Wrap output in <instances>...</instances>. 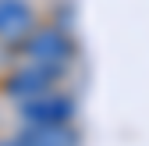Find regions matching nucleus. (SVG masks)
<instances>
[{
    "label": "nucleus",
    "mask_w": 149,
    "mask_h": 146,
    "mask_svg": "<svg viewBox=\"0 0 149 146\" xmlns=\"http://www.w3.org/2000/svg\"><path fill=\"white\" fill-rule=\"evenodd\" d=\"M22 53L36 64H71V53L74 43L71 36L57 25H46V29H32L22 43Z\"/></svg>",
    "instance_id": "obj_1"
},
{
    "label": "nucleus",
    "mask_w": 149,
    "mask_h": 146,
    "mask_svg": "<svg viewBox=\"0 0 149 146\" xmlns=\"http://www.w3.org/2000/svg\"><path fill=\"white\" fill-rule=\"evenodd\" d=\"M32 32V7L25 0H0V39L14 43Z\"/></svg>",
    "instance_id": "obj_4"
},
{
    "label": "nucleus",
    "mask_w": 149,
    "mask_h": 146,
    "mask_svg": "<svg viewBox=\"0 0 149 146\" xmlns=\"http://www.w3.org/2000/svg\"><path fill=\"white\" fill-rule=\"evenodd\" d=\"M0 146H25L22 139H7V142H0Z\"/></svg>",
    "instance_id": "obj_6"
},
{
    "label": "nucleus",
    "mask_w": 149,
    "mask_h": 146,
    "mask_svg": "<svg viewBox=\"0 0 149 146\" xmlns=\"http://www.w3.org/2000/svg\"><path fill=\"white\" fill-rule=\"evenodd\" d=\"M68 71V64H29L22 71H14V75L4 82V93L14 96V100H32L39 93H50V86L57 82L61 75Z\"/></svg>",
    "instance_id": "obj_2"
},
{
    "label": "nucleus",
    "mask_w": 149,
    "mask_h": 146,
    "mask_svg": "<svg viewBox=\"0 0 149 146\" xmlns=\"http://www.w3.org/2000/svg\"><path fill=\"white\" fill-rule=\"evenodd\" d=\"M18 139L25 146H78V135L68 125H25Z\"/></svg>",
    "instance_id": "obj_5"
},
{
    "label": "nucleus",
    "mask_w": 149,
    "mask_h": 146,
    "mask_svg": "<svg viewBox=\"0 0 149 146\" xmlns=\"http://www.w3.org/2000/svg\"><path fill=\"white\" fill-rule=\"evenodd\" d=\"M22 118L29 125H68L74 118V103L57 93H39L32 100H22Z\"/></svg>",
    "instance_id": "obj_3"
}]
</instances>
